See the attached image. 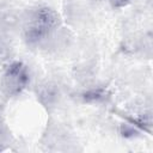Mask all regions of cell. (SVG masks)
<instances>
[{
    "instance_id": "obj_1",
    "label": "cell",
    "mask_w": 153,
    "mask_h": 153,
    "mask_svg": "<svg viewBox=\"0 0 153 153\" xmlns=\"http://www.w3.org/2000/svg\"><path fill=\"white\" fill-rule=\"evenodd\" d=\"M60 24L59 14L48 7L30 12L24 23V36L29 43H39L45 39Z\"/></svg>"
},
{
    "instance_id": "obj_2",
    "label": "cell",
    "mask_w": 153,
    "mask_h": 153,
    "mask_svg": "<svg viewBox=\"0 0 153 153\" xmlns=\"http://www.w3.org/2000/svg\"><path fill=\"white\" fill-rule=\"evenodd\" d=\"M27 67L22 62L11 63L0 78V90L7 97L18 96L29 84Z\"/></svg>"
},
{
    "instance_id": "obj_3",
    "label": "cell",
    "mask_w": 153,
    "mask_h": 153,
    "mask_svg": "<svg viewBox=\"0 0 153 153\" xmlns=\"http://www.w3.org/2000/svg\"><path fill=\"white\" fill-rule=\"evenodd\" d=\"M130 0H109L110 5L115 8H121V7H124Z\"/></svg>"
}]
</instances>
